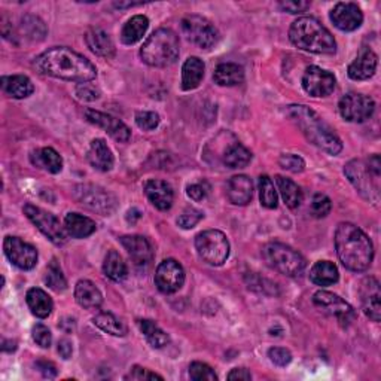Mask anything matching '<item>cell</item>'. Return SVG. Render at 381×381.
I'll return each mask as SVG.
<instances>
[{"label":"cell","mask_w":381,"mask_h":381,"mask_svg":"<svg viewBox=\"0 0 381 381\" xmlns=\"http://www.w3.org/2000/svg\"><path fill=\"white\" fill-rule=\"evenodd\" d=\"M33 66L42 75L69 82L87 83L97 76V69L88 59L64 47L42 52L35 59Z\"/></svg>","instance_id":"obj_1"},{"label":"cell","mask_w":381,"mask_h":381,"mask_svg":"<svg viewBox=\"0 0 381 381\" xmlns=\"http://www.w3.org/2000/svg\"><path fill=\"white\" fill-rule=\"evenodd\" d=\"M335 249L341 264L350 271H366L374 261V246L370 237L348 222L336 227Z\"/></svg>","instance_id":"obj_2"},{"label":"cell","mask_w":381,"mask_h":381,"mask_svg":"<svg viewBox=\"0 0 381 381\" xmlns=\"http://www.w3.org/2000/svg\"><path fill=\"white\" fill-rule=\"evenodd\" d=\"M288 115L300 127L308 142L328 152L329 155H338L343 151L340 137L335 134L331 127L324 122L315 110L307 106L295 105L288 107Z\"/></svg>","instance_id":"obj_3"},{"label":"cell","mask_w":381,"mask_h":381,"mask_svg":"<svg viewBox=\"0 0 381 381\" xmlns=\"http://www.w3.org/2000/svg\"><path fill=\"white\" fill-rule=\"evenodd\" d=\"M292 44L303 51L315 54H334L336 42L331 32L313 17H301L292 23L289 29Z\"/></svg>","instance_id":"obj_4"},{"label":"cell","mask_w":381,"mask_h":381,"mask_svg":"<svg viewBox=\"0 0 381 381\" xmlns=\"http://www.w3.org/2000/svg\"><path fill=\"white\" fill-rule=\"evenodd\" d=\"M179 37L170 29L155 30L140 49V57L151 67H168L179 59Z\"/></svg>","instance_id":"obj_5"},{"label":"cell","mask_w":381,"mask_h":381,"mask_svg":"<svg viewBox=\"0 0 381 381\" xmlns=\"http://www.w3.org/2000/svg\"><path fill=\"white\" fill-rule=\"evenodd\" d=\"M264 258L276 271L288 277L301 274L305 268V259L300 252L279 242L268 243L264 247Z\"/></svg>","instance_id":"obj_6"},{"label":"cell","mask_w":381,"mask_h":381,"mask_svg":"<svg viewBox=\"0 0 381 381\" xmlns=\"http://www.w3.org/2000/svg\"><path fill=\"white\" fill-rule=\"evenodd\" d=\"M195 249L206 264L213 266H221L230 257L228 238L218 230H207L197 235Z\"/></svg>","instance_id":"obj_7"},{"label":"cell","mask_w":381,"mask_h":381,"mask_svg":"<svg viewBox=\"0 0 381 381\" xmlns=\"http://www.w3.org/2000/svg\"><path fill=\"white\" fill-rule=\"evenodd\" d=\"M75 199L79 204L86 206L87 209L95 211V213L102 216H109L117 210L118 201L117 197L114 194H110L102 187L97 185H88V183H83V185H78L75 188Z\"/></svg>","instance_id":"obj_8"},{"label":"cell","mask_w":381,"mask_h":381,"mask_svg":"<svg viewBox=\"0 0 381 381\" xmlns=\"http://www.w3.org/2000/svg\"><path fill=\"white\" fill-rule=\"evenodd\" d=\"M344 175L363 199L370 201H378L380 176L371 170L368 163L362 160H353L344 167Z\"/></svg>","instance_id":"obj_9"},{"label":"cell","mask_w":381,"mask_h":381,"mask_svg":"<svg viewBox=\"0 0 381 381\" xmlns=\"http://www.w3.org/2000/svg\"><path fill=\"white\" fill-rule=\"evenodd\" d=\"M24 215L29 218V221L35 225V227L44 234L49 242L57 246H63L67 242V233L64 227H61L60 221L55 218L49 211H45L44 209L36 207L33 204L24 206Z\"/></svg>","instance_id":"obj_10"},{"label":"cell","mask_w":381,"mask_h":381,"mask_svg":"<svg viewBox=\"0 0 381 381\" xmlns=\"http://www.w3.org/2000/svg\"><path fill=\"white\" fill-rule=\"evenodd\" d=\"M182 32L191 44L203 49H210L219 40V33L207 18L200 16H188L182 20Z\"/></svg>","instance_id":"obj_11"},{"label":"cell","mask_w":381,"mask_h":381,"mask_svg":"<svg viewBox=\"0 0 381 381\" xmlns=\"http://www.w3.org/2000/svg\"><path fill=\"white\" fill-rule=\"evenodd\" d=\"M374 109L375 103L373 98L358 93L346 94L338 103L340 115L348 122H363L370 119L374 114Z\"/></svg>","instance_id":"obj_12"},{"label":"cell","mask_w":381,"mask_h":381,"mask_svg":"<svg viewBox=\"0 0 381 381\" xmlns=\"http://www.w3.org/2000/svg\"><path fill=\"white\" fill-rule=\"evenodd\" d=\"M313 304L322 310L323 313L336 317L341 323H351L356 319V313L353 307L346 303L340 296L328 292V291H319L313 296Z\"/></svg>","instance_id":"obj_13"},{"label":"cell","mask_w":381,"mask_h":381,"mask_svg":"<svg viewBox=\"0 0 381 381\" xmlns=\"http://www.w3.org/2000/svg\"><path fill=\"white\" fill-rule=\"evenodd\" d=\"M303 88L312 97H328L335 90V76L317 66H310L303 75Z\"/></svg>","instance_id":"obj_14"},{"label":"cell","mask_w":381,"mask_h":381,"mask_svg":"<svg viewBox=\"0 0 381 381\" xmlns=\"http://www.w3.org/2000/svg\"><path fill=\"white\" fill-rule=\"evenodd\" d=\"M4 250L8 259L20 270H32L37 264V250L18 237L8 235L4 240Z\"/></svg>","instance_id":"obj_15"},{"label":"cell","mask_w":381,"mask_h":381,"mask_svg":"<svg viewBox=\"0 0 381 381\" xmlns=\"http://www.w3.org/2000/svg\"><path fill=\"white\" fill-rule=\"evenodd\" d=\"M155 283L163 293H176L185 283V270L175 259H164L155 273Z\"/></svg>","instance_id":"obj_16"},{"label":"cell","mask_w":381,"mask_h":381,"mask_svg":"<svg viewBox=\"0 0 381 381\" xmlns=\"http://www.w3.org/2000/svg\"><path fill=\"white\" fill-rule=\"evenodd\" d=\"M86 118L88 119V122L98 127V129H103L106 133H109V136L112 139H115L117 142L125 143V142H129L131 137V131L129 127L115 117L103 114V112L88 109L86 110Z\"/></svg>","instance_id":"obj_17"},{"label":"cell","mask_w":381,"mask_h":381,"mask_svg":"<svg viewBox=\"0 0 381 381\" xmlns=\"http://www.w3.org/2000/svg\"><path fill=\"white\" fill-rule=\"evenodd\" d=\"M331 21L341 32H353L359 29L363 21V13L356 4L340 2L331 11Z\"/></svg>","instance_id":"obj_18"},{"label":"cell","mask_w":381,"mask_h":381,"mask_svg":"<svg viewBox=\"0 0 381 381\" xmlns=\"http://www.w3.org/2000/svg\"><path fill=\"white\" fill-rule=\"evenodd\" d=\"M121 245L137 266H145L152 262L153 249L148 238L142 235H124L121 237Z\"/></svg>","instance_id":"obj_19"},{"label":"cell","mask_w":381,"mask_h":381,"mask_svg":"<svg viewBox=\"0 0 381 381\" xmlns=\"http://www.w3.org/2000/svg\"><path fill=\"white\" fill-rule=\"evenodd\" d=\"M143 189H145L148 200L152 203L153 207H157L161 211H167L172 209L173 200H175V192L170 183H167L164 180L152 179L145 183Z\"/></svg>","instance_id":"obj_20"},{"label":"cell","mask_w":381,"mask_h":381,"mask_svg":"<svg viewBox=\"0 0 381 381\" xmlns=\"http://www.w3.org/2000/svg\"><path fill=\"white\" fill-rule=\"evenodd\" d=\"M378 64L377 54L370 48H362L358 57L348 66L347 74L353 81H366L374 76Z\"/></svg>","instance_id":"obj_21"},{"label":"cell","mask_w":381,"mask_h":381,"mask_svg":"<svg viewBox=\"0 0 381 381\" xmlns=\"http://www.w3.org/2000/svg\"><path fill=\"white\" fill-rule=\"evenodd\" d=\"M362 307L363 313L368 316L374 322H380L381 319V292H380V283L370 277L363 281L362 285Z\"/></svg>","instance_id":"obj_22"},{"label":"cell","mask_w":381,"mask_h":381,"mask_svg":"<svg viewBox=\"0 0 381 381\" xmlns=\"http://www.w3.org/2000/svg\"><path fill=\"white\" fill-rule=\"evenodd\" d=\"M87 160L98 172H109L115 164L114 153L103 139L93 140L87 152Z\"/></svg>","instance_id":"obj_23"},{"label":"cell","mask_w":381,"mask_h":381,"mask_svg":"<svg viewBox=\"0 0 381 381\" xmlns=\"http://www.w3.org/2000/svg\"><path fill=\"white\" fill-rule=\"evenodd\" d=\"M227 195L233 204L246 206L250 203L253 197V182L245 175H238L230 179Z\"/></svg>","instance_id":"obj_24"},{"label":"cell","mask_w":381,"mask_h":381,"mask_svg":"<svg viewBox=\"0 0 381 381\" xmlns=\"http://www.w3.org/2000/svg\"><path fill=\"white\" fill-rule=\"evenodd\" d=\"M86 44L91 52L105 59H112L115 55V44L112 37L102 29H91L86 35Z\"/></svg>","instance_id":"obj_25"},{"label":"cell","mask_w":381,"mask_h":381,"mask_svg":"<svg viewBox=\"0 0 381 381\" xmlns=\"http://www.w3.org/2000/svg\"><path fill=\"white\" fill-rule=\"evenodd\" d=\"M204 63L199 57H189L182 67V88L185 91L195 90L204 78Z\"/></svg>","instance_id":"obj_26"},{"label":"cell","mask_w":381,"mask_h":381,"mask_svg":"<svg viewBox=\"0 0 381 381\" xmlns=\"http://www.w3.org/2000/svg\"><path fill=\"white\" fill-rule=\"evenodd\" d=\"M75 300L83 308H98L103 303V296L93 281L79 280L75 286Z\"/></svg>","instance_id":"obj_27"},{"label":"cell","mask_w":381,"mask_h":381,"mask_svg":"<svg viewBox=\"0 0 381 381\" xmlns=\"http://www.w3.org/2000/svg\"><path fill=\"white\" fill-rule=\"evenodd\" d=\"M97 225L93 219L79 213H67L64 218V230L74 238H87L95 233Z\"/></svg>","instance_id":"obj_28"},{"label":"cell","mask_w":381,"mask_h":381,"mask_svg":"<svg viewBox=\"0 0 381 381\" xmlns=\"http://www.w3.org/2000/svg\"><path fill=\"white\" fill-rule=\"evenodd\" d=\"M30 160L33 165L44 168V170L52 175H57L63 170V158L60 157V153L52 148H42L39 151H35L30 155Z\"/></svg>","instance_id":"obj_29"},{"label":"cell","mask_w":381,"mask_h":381,"mask_svg":"<svg viewBox=\"0 0 381 381\" xmlns=\"http://www.w3.org/2000/svg\"><path fill=\"white\" fill-rule=\"evenodd\" d=\"M213 81L221 87H235L245 81V70L235 63H222L216 67Z\"/></svg>","instance_id":"obj_30"},{"label":"cell","mask_w":381,"mask_h":381,"mask_svg":"<svg viewBox=\"0 0 381 381\" xmlns=\"http://www.w3.org/2000/svg\"><path fill=\"white\" fill-rule=\"evenodd\" d=\"M25 301L32 310V313L39 319H47L52 312L54 304L51 296L39 288L29 289V292L25 295Z\"/></svg>","instance_id":"obj_31"},{"label":"cell","mask_w":381,"mask_h":381,"mask_svg":"<svg viewBox=\"0 0 381 381\" xmlns=\"http://www.w3.org/2000/svg\"><path fill=\"white\" fill-rule=\"evenodd\" d=\"M4 91L13 98H27L33 94L35 86L33 82L24 75H12L2 78Z\"/></svg>","instance_id":"obj_32"},{"label":"cell","mask_w":381,"mask_h":381,"mask_svg":"<svg viewBox=\"0 0 381 381\" xmlns=\"http://www.w3.org/2000/svg\"><path fill=\"white\" fill-rule=\"evenodd\" d=\"M338 277H340V273H338L336 265L329 261H319L310 270V280L322 288L336 283Z\"/></svg>","instance_id":"obj_33"},{"label":"cell","mask_w":381,"mask_h":381,"mask_svg":"<svg viewBox=\"0 0 381 381\" xmlns=\"http://www.w3.org/2000/svg\"><path fill=\"white\" fill-rule=\"evenodd\" d=\"M149 27V20L145 16H134L125 23L121 32V40L125 45H134L142 39Z\"/></svg>","instance_id":"obj_34"},{"label":"cell","mask_w":381,"mask_h":381,"mask_svg":"<svg viewBox=\"0 0 381 381\" xmlns=\"http://www.w3.org/2000/svg\"><path fill=\"white\" fill-rule=\"evenodd\" d=\"M276 183L279 187L281 199H283V201L289 209H296L301 206L304 195L301 188L296 185L293 180L283 176H276Z\"/></svg>","instance_id":"obj_35"},{"label":"cell","mask_w":381,"mask_h":381,"mask_svg":"<svg viewBox=\"0 0 381 381\" xmlns=\"http://www.w3.org/2000/svg\"><path fill=\"white\" fill-rule=\"evenodd\" d=\"M139 329L142 332L146 338V341L153 347V348H163L165 347L168 343H170V336H168L157 323L148 320V319H142L139 320Z\"/></svg>","instance_id":"obj_36"},{"label":"cell","mask_w":381,"mask_h":381,"mask_svg":"<svg viewBox=\"0 0 381 381\" xmlns=\"http://www.w3.org/2000/svg\"><path fill=\"white\" fill-rule=\"evenodd\" d=\"M252 160V153L247 148H245L242 143H233L223 152L222 161L223 164L230 168H243L246 167Z\"/></svg>","instance_id":"obj_37"},{"label":"cell","mask_w":381,"mask_h":381,"mask_svg":"<svg viewBox=\"0 0 381 381\" xmlns=\"http://www.w3.org/2000/svg\"><path fill=\"white\" fill-rule=\"evenodd\" d=\"M103 271L106 277H109L114 281H122L127 277V274H129L127 265L117 250L107 252V255L103 262Z\"/></svg>","instance_id":"obj_38"},{"label":"cell","mask_w":381,"mask_h":381,"mask_svg":"<svg viewBox=\"0 0 381 381\" xmlns=\"http://www.w3.org/2000/svg\"><path fill=\"white\" fill-rule=\"evenodd\" d=\"M93 323L95 324V327L98 329H102L103 332L106 334H110L114 336H124L127 334V329L122 324V322L112 313H107V312H103V313H98L94 319H93Z\"/></svg>","instance_id":"obj_39"},{"label":"cell","mask_w":381,"mask_h":381,"mask_svg":"<svg viewBox=\"0 0 381 381\" xmlns=\"http://www.w3.org/2000/svg\"><path fill=\"white\" fill-rule=\"evenodd\" d=\"M259 200L265 209H276L279 204L277 192L274 189L271 179L268 176L259 177Z\"/></svg>","instance_id":"obj_40"},{"label":"cell","mask_w":381,"mask_h":381,"mask_svg":"<svg viewBox=\"0 0 381 381\" xmlns=\"http://www.w3.org/2000/svg\"><path fill=\"white\" fill-rule=\"evenodd\" d=\"M45 283L48 288H51L55 292H63L67 288V281L61 273V268L59 266L57 261H52L48 268H47V274H45Z\"/></svg>","instance_id":"obj_41"},{"label":"cell","mask_w":381,"mask_h":381,"mask_svg":"<svg viewBox=\"0 0 381 381\" xmlns=\"http://www.w3.org/2000/svg\"><path fill=\"white\" fill-rule=\"evenodd\" d=\"M23 30L27 35V37L35 40H42L47 35V27L44 21L33 16H27L23 18Z\"/></svg>","instance_id":"obj_42"},{"label":"cell","mask_w":381,"mask_h":381,"mask_svg":"<svg viewBox=\"0 0 381 381\" xmlns=\"http://www.w3.org/2000/svg\"><path fill=\"white\" fill-rule=\"evenodd\" d=\"M189 377L195 381H216L218 375L210 368L207 363L203 362H192L189 366Z\"/></svg>","instance_id":"obj_43"},{"label":"cell","mask_w":381,"mask_h":381,"mask_svg":"<svg viewBox=\"0 0 381 381\" xmlns=\"http://www.w3.org/2000/svg\"><path fill=\"white\" fill-rule=\"evenodd\" d=\"M203 218H204V213L201 210L194 209V207H188V209L183 210L182 215L177 218V223H179V227H182L183 230H191Z\"/></svg>","instance_id":"obj_44"},{"label":"cell","mask_w":381,"mask_h":381,"mask_svg":"<svg viewBox=\"0 0 381 381\" xmlns=\"http://www.w3.org/2000/svg\"><path fill=\"white\" fill-rule=\"evenodd\" d=\"M136 124L139 129L145 131H152L160 125V115L151 110H140L136 114Z\"/></svg>","instance_id":"obj_45"},{"label":"cell","mask_w":381,"mask_h":381,"mask_svg":"<svg viewBox=\"0 0 381 381\" xmlns=\"http://www.w3.org/2000/svg\"><path fill=\"white\" fill-rule=\"evenodd\" d=\"M279 164L281 168H285L288 172L292 173H301L305 168V161L300 157V155H293V153H283L279 158Z\"/></svg>","instance_id":"obj_46"},{"label":"cell","mask_w":381,"mask_h":381,"mask_svg":"<svg viewBox=\"0 0 381 381\" xmlns=\"http://www.w3.org/2000/svg\"><path fill=\"white\" fill-rule=\"evenodd\" d=\"M332 209V204H331V200L328 199L327 195L323 194H316L313 197V201H312V213L316 216V218H327L329 215V211Z\"/></svg>","instance_id":"obj_47"},{"label":"cell","mask_w":381,"mask_h":381,"mask_svg":"<svg viewBox=\"0 0 381 381\" xmlns=\"http://www.w3.org/2000/svg\"><path fill=\"white\" fill-rule=\"evenodd\" d=\"M32 335H33V340L37 346H40L42 348H49V346L52 343V335L45 324H42V323L35 324Z\"/></svg>","instance_id":"obj_48"},{"label":"cell","mask_w":381,"mask_h":381,"mask_svg":"<svg viewBox=\"0 0 381 381\" xmlns=\"http://www.w3.org/2000/svg\"><path fill=\"white\" fill-rule=\"evenodd\" d=\"M268 358H270V361L277 366H286L292 362L291 351L281 347H273L268 350Z\"/></svg>","instance_id":"obj_49"},{"label":"cell","mask_w":381,"mask_h":381,"mask_svg":"<svg viewBox=\"0 0 381 381\" xmlns=\"http://www.w3.org/2000/svg\"><path fill=\"white\" fill-rule=\"evenodd\" d=\"M76 97L82 102H94L100 97V93H98V90H95L87 82V83H79V86L76 87Z\"/></svg>","instance_id":"obj_50"},{"label":"cell","mask_w":381,"mask_h":381,"mask_svg":"<svg viewBox=\"0 0 381 381\" xmlns=\"http://www.w3.org/2000/svg\"><path fill=\"white\" fill-rule=\"evenodd\" d=\"M125 380H163V377L142 368V366H133L129 375H125Z\"/></svg>","instance_id":"obj_51"},{"label":"cell","mask_w":381,"mask_h":381,"mask_svg":"<svg viewBox=\"0 0 381 381\" xmlns=\"http://www.w3.org/2000/svg\"><path fill=\"white\" fill-rule=\"evenodd\" d=\"M188 195L194 201H201L207 197V188L203 185V183H194V185H189L187 189Z\"/></svg>","instance_id":"obj_52"},{"label":"cell","mask_w":381,"mask_h":381,"mask_svg":"<svg viewBox=\"0 0 381 381\" xmlns=\"http://www.w3.org/2000/svg\"><path fill=\"white\" fill-rule=\"evenodd\" d=\"M279 6L289 13H303L310 8V2H280Z\"/></svg>","instance_id":"obj_53"},{"label":"cell","mask_w":381,"mask_h":381,"mask_svg":"<svg viewBox=\"0 0 381 381\" xmlns=\"http://www.w3.org/2000/svg\"><path fill=\"white\" fill-rule=\"evenodd\" d=\"M36 368L40 371V374L44 375L45 378H55V377H57V368H55V365L52 362L39 361V362H36Z\"/></svg>","instance_id":"obj_54"},{"label":"cell","mask_w":381,"mask_h":381,"mask_svg":"<svg viewBox=\"0 0 381 381\" xmlns=\"http://www.w3.org/2000/svg\"><path fill=\"white\" fill-rule=\"evenodd\" d=\"M59 353H60L63 359H70V358H72V353H74L72 343H70L69 340H61L59 343Z\"/></svg>","instance_id":"obj_55"},{"label":"cell","mask_w":381,"mask_h":381,"mask_svg":"<svg viewBox=\"0 0 381 381\" xmlns=\"http://www.w3.org/2000/svg\"><path fill=\"white\" fill-rule=\"evenodd\" d=\"M228 380H245V381H249V380H252V374L246 368H234L228 374Z\"/></svg>","instance_id":"obj_56"},{"label":"cell","mask_w":381,"mask_h":381,"mask_svg":"<svg viewBox=\"0 0 381 381\" xmlns=\"http://www.w3.org/2000/svg\"><path fill=\"white\" fill-rule=\"evenodd\" d=\"M140 216H142V215H140V211L137 209H133V210L129 211V213H127V221L134 223L137 219H140Z\"/></svg>","instance_id":"obj_57"},{"label":"cell","mask_w":381,"mask_h":381,"mask_svg":"<svg viewBox=\"0 0 381 381\" xmlns=\"http://www.w3.org/2000/svg\"><path fill=\"white\" fill-rule=\"evenodd\" d=\"M115 8H133V6H139V5H142V4H114Z\"/></svg>","instance_id":"obj_58"}]
</instances>
